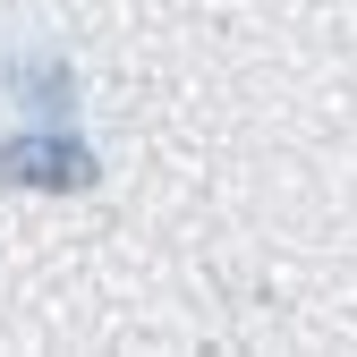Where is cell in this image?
I'll list each match as a JSON object with an SVG mask.
<instances>
[{
  "instance_id": "obj_1",
  "label": "cell",
  "mask_w": 357,
  "mask_h": 357,
  "mask_svg": "<svg viewBox=\"0 0 357 357\" xmlns=\"http://www.w3.org/2000/svg\"><path fill=\"white\" fill-rule=\"evenodd\" d=\"M0 188H26V196H85L102 188V153L77 137V128H43L26 119L9 145H0Z\"/></svg>"
},
{
  "instance_id": "obj_2",
  "label": "cell",
  "mask_w": 357,
  "mask_h": 357,
  "mask_svg": "<svg viewBox=\"0 0 357 357\" xmlns=\"http://www.w3.org/2000/svg\"><path fill=\"white\" fill-rule=\"evenodd\" d=\"M9 94H17V111L43 119V128H77V68H68L60 52L9 60Z\"/></svg>"
}]
</instances>
